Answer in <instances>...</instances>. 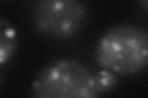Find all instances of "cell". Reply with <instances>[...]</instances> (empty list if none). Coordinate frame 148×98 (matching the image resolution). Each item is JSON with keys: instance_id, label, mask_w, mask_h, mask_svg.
<instances>
[{"instance_id": "obj_6", "label": "cell", "mask_w": 148, "mask_h": 98, "mask_svg": "<svg viewBox=\"0 0 148 98\" xmlns=\"http://www.w3.org/2000/svg\"><path fill=\"white\" fill-rule=\"evenodd\" d=\"M138 3H140V5L148 12V0H138Z\"/></svg>"}, {"instance_id": "obj_4", "label": "cell", "mask_w": 148, "mask_h": 98, "mask_svg": "<svg viewBox=\"0 0 148 98\" xmlns=\"http://www.w3.org/2000/svg\"><path fill=\"white\" fill-rule=\"evenodd\" d=\"M0 65L4 66L11 62L17 47L16 30L6 18L0 21Z\"/></svg>"}, {"instance_id": "obj_1", "label": "cell", "mask_w": 148, "mask_h": 98, "mask_svg": "<svg viewBox=\"0 0 148 98\" xmlns=\"http://www.w3.org/2000/svg\"><path fill=\"white\" fill-rule=\"evenodd\" d=\"M95 60L100 68L131 76L148 66V33L135 25H117L99 38Z\"/></svg>"}, {"instance_id": "obj_3", "label": "cell", "mask_w": 148, "mask_h": 98, "mask_svg": "<svg viewBox=\"0 0 148 98\" xmlns=\"http://www.w3.org/2000/svg\"><path fill=\"white\" fill-rule=\"evenodd\" d=\"M88 7L83 0H36L34 22L37 31L46 37L67 41L83 30Z\"/></svg>"}, {"instance_id": "obj_5", "label": "cell", "mask_w": 148, "mask_h": 98, "mask_svg": "<svg viewBox=\"0 0 148 98\" xmlns=\"http://www.w3.org/2000/svg\"><path fill=\"white\" fill-rule=\"evenodd\" d=\"M94 83L99 96L109 93L114 91L119 83L117 74H115L109 69L101 68V70L94 74Z\"/></svg>"}, {"instance_id": "obj_2", "label": "cell", "mask_w": 148, "mask_h": 98, "mask_svg": "<svg viewBox=\"0 0 148 98\" xmlns=\"http://www.w3.org/2000/svg\"><path fill=\"white\" fill-rule=\"evenodd\" d=\"M31 93L37 98H92L99 96L94 83V74L73 59H62L46 65L34 78Z\"/></svg>"}]
</instances>
